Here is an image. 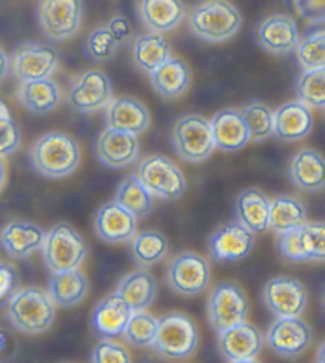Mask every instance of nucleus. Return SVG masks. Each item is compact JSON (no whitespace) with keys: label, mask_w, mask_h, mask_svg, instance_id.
<instances>
[{"label":"nucleus","mask_w":325,"mask_h":363,"mask_svg":"<svg viewBox=\"0 0 325 363\" xmlns=\"http://www.w3.org/2000/svg\"><path fill=\"white\" fill-rule=\"evenodd\" d=\"M105 119L106 125L111 129L140 135L150 125L151 116L145 104H141L140 100L133 97H119L113 99L106 105Z\"/></svg>","instance_id":"b1692460"},{"label":"nucleus","mask_w":325,"mask_h":363,"mask_svg":"<svg viewBox=\"0 0 325 363\" xmlns=\"http://www.w3.org/2000/svg\"><path fill=\"white\" fill-rule=\"evenodd\" d=\"M137 15L148 32L167 33L184 21L182 0H137Z\"/></svg>","instance_id":"aec40b11"},{"label":"nucleus","mask_w":325,"mask_h":363,"mask_svg":"<svg viewBox=\"0 0 325 363\" xmlns=\"http://www.w3.org/2000/svg\"><path fill=\"white\" fill-rule=\"evenodd\" d=\"M254 38L262 50H265L270 55L281 56L294 52L297 43H299L300 32L292 16L277 13V15L265 18L257 26Z\"/></svg>","instance_id":"dca6fc26"},{"label":"nucleus","mask_w":325,"mask_h":363,"mask_svg":"<svg viewBox=\"0 0 325 363\" xmlns=\"http://www.w3.org/2000/svg\"><path fill=\"white\" fill-rule=\"evenodd\" d=\"M155 332H158V319L145 311H135L127 322L123 338L128 346L145 349L153 346Z\"/></svg>","instance_id":"4c0bfd02"},{"label":"nucleus","mask_w":325,"mask_h":363,"mask_svg":"<svg viewBox=\"0 0 325 363\" xmlns=\"http://www.w3.org/2000/svg\"><path fill=\"white\" fill-rule=\"evenodd\" d=\"M45 265L51 273L79 268L86 259V243L72 225L60 223L45 235L42 245Z\"/></svg>","instance_id":"423d86ee"},{"label":"nucleus","mask_w":325,"mask_h":363,"mask_svg":"<svg viewBox=\"0 0 325 363\" xmlns=\"http://www.w3.org/2000/svg\"><path fill=\"white\" fill-rule=\"evenodd\" d=\"M197 345V325L189 315L170 313L158 319V332L151 347L160 357L170 360L187 359L195 352Z\"/></svg>","instance_id":"20e7f679"},{"label":"nucleus","mask_w":325,"mask_h":363,"mask_svg":"<svg viewBox=\"0 0 325 363\" xmlns=\"http://www.w3.org/2000/svg\"><path fill=\"white\" fill-rule=\"evenodd\" d=\"M4 118H10V110H9V106H6L2 100H0V119H4Z\"/></svg>","instance_id":"3c124183"},{"label":"nucleus","mask_w":325,"mask_h":363,"mask_svg":"<svg viewBox=\"0 0 325 363\" xmlns=\"http://www.w3.org/2000/svg\"><path fill=\"white\" fill-rule=\"evenodd\" d=\"M219 352L227 362L249 363L254 362L263 347L262 332L254 324L241 322L228 330L219 333Z\"/></svg>","instance_id":"f3484780"},{"label":"nucleus","mask_w":325,"mask_h":363,"mask_svg":"<svg viewBox=\"0 0 325 363\" xmlns=\"http://www.w3.org/2000/svg\"><path fill=\"white\" fill-rule=\"evenodd\" d=\"M172 141L178 157L189 164H202L216 150L211 124L200 114H187L176 121Z\"/></svg>","instance_id":"39448f33"},{"label":"nucleus","mask_w":325,"mask_h":363,"mask_svg":"<svg viewBox=\"0 0 325 363\" xmlns=\"http://www.w3.org/2000/svg\"><path fill=\"white\" fill-rule=\"evenodd\" d=\"M249 130V141L259 143L273 135V110L262 102H253L240 110Z\"/></svg>","instance_id":"58836bf2"},{"label":"nucleus","mask_w":325,"mask_h":363,"mask_svg":"<svg viewBox=\"0 0 325 363\" xmlns=\"http://www.w3.org/2000/svg\"><path fill=\"white\" fill-rule=\"evenodd\" d=\"M255 245L254 233L238 223L219 227L208 241L209 257L216 264H232L246 259Z\"/></svg>","instance_id":"4468645a"},{"label":"nucleus","mask_w":325,"mask_h":363,"mask_svg":"<svg viewBox=\"0 0 325 363\" xmlns=\"http://www.w3.org/2000/svg\"><path fill=\"white\" fill-rule=\"evenodd\" d=\"M263 301L276 318L300 315L308 303V291L292 277H276L263 289Z\"/></svg>","instance_id":"ddd939ff"},{"label":"nucleus","mask_w":325,"mask_h":363,"mask_svg":"<svg viewBox=\"0 0 325 363\" xmlns=\"http://www.w3.org/2000/svg\"><path fill=\"white\" fill-rule=\"evenodd\" d=\"M294 52L303 72L325 69V32L322 24L300 37Z\"/></svg>","instance_id":"c9c22d12"},{"label":"nucleus","mask_w":325,"mask_h":363,"mask_svg":"<svg viewBox=\"0 0 325 363\" xmlns=\"http://www.w3.org/2000/svg\"><path fill=\"white\" fill-rule=\"evenodd\" d=\"M297 241L304 262H324L325 259V230L319 220H307L295 228Z\"/></svg>","instance_id":"ea45409f"},{"label":"nucleus","mask_w":325,"mask_h":363,"mask_svg":"<svg viewBox=\"0 0 325 363\" xmlns=\"http://www.w3.org/2000/svg\"><path fill=\"white\" fill-rule=\"evenodd\" d=\"M172 57V45L164 33H141L132 43V62L140 72L150 75Z\"/></svg>","instance_id":"bb28decb"},{"label":"nucleus","mask_w":325,"mask_h":363,"mask_svg":"<svg viewBox=\"0 0 325 363\" xmlns=\"http://www.w3.org/2000/svg\"><path fill=\"white\" fill-rule=\"evenodd\" d=\"M138 146L137 135L106 127L97 137L94 151L105 167L123 168L137 160Z\"/></svg>","instance_id":"a211bd4d"},{"label":"nucleus","mask_w":325,"mask_h":363,"mask_svg":"<svg viewBox=\"0 0 325 363\" xmlns=\"http://www.w3.org/2000/svg\"><path fill=\"white\" fill-rule=\"evenodd\" d=\"M94 227L106 243H126L137 233V218L116 201H110L97 211Z\"/></svg>","instance_id":"412c9836"},{"label":"nucleus","mask_w":325,"mask_h":363,"mask_svg":"<svg viewBox=\"0 0 325 363\" xmlns=\"http://www.w3.org/2000/svg\"><path fill=\"white\" fill-rule=\"evenodd\" d=\"M307 206L297 197L277 196L270 200L268 228L275 233H284L299 228L307 223Z\"/></svg>","instance_id":"473e14b6"},{"label":"nucleus","mask_w":325,"mask_h":363,"mask_svg":"<svg viewBox=\"0 0 325 363\" xmlns=\"http://www.w3.org/2000/svg\"><path fill=\"white\" fill-rule=\"evenodd\" d=\"M295 94L308 108L322 110L325 106V69L304 70L295 82Z\"/></svg>","instance_id":"e433bc0d"},{"label":"nucleus","mask_w":325,"mask_h":363,"mask_svg":"<svg viewBox=\"0 0 325 363\" xmlns=\"http://www.w3.org/2000/svg\"><path fill=\"white\" fill-rule=\"evenodd\" d=\"M114 201L131 211L137 219H143L153 211L154 200L151 192L141 184L137 174H128L119 184Z\"/></svg>","instance_id":"f704fd0d"},{"label":"nucleus","mask_w":325,"mask_h":363,"mask_svg":"<svg viewBox=\"0 0 325 363\" xmlns=\"http://www.w3.org/2000/svg\"><path fill=\"white\" fill-rule=\"evenodd\" d=\"M37 18L40 29L53 42L72 38L83 21L81 0H40Z\"/></svg>","instance_id":"1a4fd4ad"},{"label":"nucleus","mask_w":325,"mask_h":363,"mask_svg":"<svg viewBox=\"0 0 325 363\" xmlns=\"http://www.w3.org/2000/svg\"><path fill=\"white\" fill-rule=\"evenodd\" d=\"M116 294H119L127 301L133 313L145 311L158 297V282H155V278L148 270H137L128 273L119 282Z\"/></svg>","instance_id":"7c9ffc66"},{"label":"nucleus","mask_w":325,"mask_h":363,"mask_svg":"<svg viewBox=\"0 0 325 363\" xmlns=\"http://www.w3.org/2000/svg\"><path fill=\"white\" fill-rule=\"evenodd\" d=\"M214 137V146L221 151L235 152L243 150L249 141V130L240 111L226 108L209 121Z\"/></svg>","instance_id":"393cba45"},{"label":"nucleus","mask_w":325,"mask_h":363,"mask_svg":"<svg viewBox=\"0 0 325 363\" xmlns=\"http://www.w3.org/2000/svg\"><path fill=\"white\" fill-rule=\"evenodd\" d=\"M91 360L97 363H128L132 362V357L127 347L121 342H116L113 338H104L94 347Z\"/></svg>","instance_id":"79ce46f5"},{"label":"nucleus","mask_w":325,"mask_h":363,"mask_svg":"<svg viewBox=\"0 0 325 363\" xmlns=\"http://www.w3.org/2000/svg\"><path fill=\"white\" fill-rule=\"evenodd\" d=\"M6 347H9V336L4 330H0V354H4Z\"/></svg>","instance_id":"09e8293b"},{"label":"nucleus","mask_w":325,"mask_h":363,"mask_svg":"<svg viewBox=\"0 0 325 363\" xmlns=\"http://www.w3.org/2000/svg\"><path fill=\"white\" fill-rule=\"evenodd\" d=\"M299 15L308 23L321 26L325 21V0H294Z\"/></svg>","instance_id":"c03bdc74"},{"label":"nucleus","mask_w":325,"mask_h":363,"mask_svg":"<svg viewBox=\"0 0 325 363\" xmlns=\"http://www.w3.org/2000/svg\"><path fill=\"white\" fill-rule=\"evenodd\" d=\"M87 279L78 268L69 272L53 273L50 279L48 294L54 305L60 308H70L83 301L87 294Z\"/></svg>","instance_id":"2f4dec72"},{"label":"nucleus","mask_w":325,"mask_h":363,"mask_svg":"<svg viewBox=\"0 0 325 363\" xmlns=\"http://www.w3.org/2000/svg\"><path fill=\"white\" fill-rule=\"evenodd\" d=\"M57 65V50L45 43H21L10 57V72L21 83L50 78L56 72Z\"/></svg>","instance_id":"9b49d317"},{"label":"nucleus","mask_w":325,"mask_h":363,"mask_svg":"<svg viewBox=\"0 0 325 363\" xmlns=\"http://www.w3.org/2000/svg\"><path fill=\"white\" fill-rule=\"evenodd\" d=\"M108 30L113 33V37L116 38V42L126 43L128 38H132L133 35V28L131 21L126 16H114L110 23L106 24Z\"/></svg>","instance_id":"49530a36"},{"label":"nucleus","mask_w":325,"mask_h":363,"mask_svg":"<svg viewBox=\"0 0 325 363\" xmlns=\"http://www.w3.org/2000/svg\"><path fill=\"white\" fill-rule=\"evenodd\" d=\"M313 113L300 100L284 104L273 111V133L282 141L303 140L313 130Z\"/></svg>","instance_id":"4be33fe9"},{"label":"nucleus","mask_w":325,"mask_h":363,"mask_svg":"<svg viewBox=\"0 0 325 363\" xmlns=\"http://www.w3.org/2000/svg\"><path fill=\"white\" fill-rule=\"evenodd\" d=\"M10 72V59L5 55V51L0 48V83L4 82Z\"/></svg>","instance_id":"de8ad7c7"},{"label":"nucleus","mask_w":325,"mask_h":363,"mask_svg":"<svg viewBox=\"0 0 325 363\" xmlns=\"http://www.w3.org/2000/svg\"><path fill=\"white\" fill-rule=\"evenodd\" d=\"M46 232L29 220H11L0 230V246L11 259L24 260L42 250Z\"/></svg>","instance_id":"6ab92c4d"},{"label":"nucleus","mask_w":325,"mask_h":363,"mask_svg":"<svg viewBox=\"0 0 325 363\" xmlns=\"http://www.w3.org/2000/svg\"><path fill=\"white\" fill-rule=\"evenodd\" d=\"M113 100L110 77L101 70H87L75 78L69 91V105L78 113H96Z\"/></svg>","instance_id":"f8f14e48"},{"label":"nucleus","mask_w":325,"mask_h":363,"mask_svg":"<svg viewBox=\"0 0 325 363\" xmlns=\"http://www.w3.org/2000/svg\"><path fill=\"white\" fill-rule=\"evenodd\" d=\"M290 181L297 189L304 192H317L325 184L324 157L317 150L303 147L295 154L289 167Z\"/></svg>","instance_id":"a878e982"},{"label":"nucleus","mask_w":325,"mask_h":363,"mask_svg":"<svg viewBox=\"0 0 325 363\" xmlns=\"http://www.w3.org/2000/svg\"><path fill=\"white\" fill-rule=\"evenodd\" d=\"M18 100L26 110L33 114H46L57 108L62 92L57 83L51 78L23 82L18 87Z\"/></svg>","instance_id":"c85d7f7f"},{"label":"nucleus","mask_w":325,"mask_h":363,"mask_svg":"<svg viewBox=\"0 0 325 363\" xmlns=\"http://www.w3.org/2000/svg\"><path fill=\"white\" fill-rule=\"evenodd\" d=\"M6 318L21 333L38 335L51 328L56 319V305L42 287L16 289L6 300Z\"/></svg>","instance_id":"f257e3e1"},{"label":"nucleus","mask_w":325,"mask_h":363,"mask_svg":"<svg viewBox=\"0 0 325 363\" xmlns=\"http://www.w3.org/2000/svg\"><path fill=\"white\" fill-rule=\"evenodd\" d=\"M132 308L119 294H111L105 297L94 308L92 328L101 338H121L128 319L132 315Z\"/></svg>","instance_id":"5701e85b"},{"label":"nucleus","mask_w":325,"mask_h":363,"mask_svg":"<svg viewBox=\"0 0 325 363\" xmlns=\"http://www.w3.org/2000/svg\"><path fill=\"white\" fill-rule=\"evenodd\" d=\"M18 272L16 268L0 262V303H5L18 289Z\"/></svg>","instance_id":"a18cd8bd"},{"label":"nucleus","mask_w":325,"mask_h":363,"mask_svg":"<svg viewBox=\"0 0 325 363\" xmlns=\"http://www.w3.org/2000/svg\"><path fill=\"white\" fill-rule=\"evenodd\" d=\"M137 177L153 197L162 200H178L186 194L187 181L180 170L165 156H150L141 160Z\"/></svg>","instance_id":"6e6552de"},{"label":"nucleus","mask_w":325,"mask_h":363,"mask_svg":"<svg viewBox=\"0 0 325 363\" xmlns=\"http://www.w3.org/2000/svg\"><path fill=\"white\" fill-rule=\"evenodd\" d=\"M21 145V130L10 118L0 119V159L11 156Z\"/></svg>","instance_id":"37998d69"},{"label":"nucleus","mask_w":325,"mask_h":363,"mask_svg":"<svg viewBox=\"0 0 325 363\" xmlns=\"http://www.w3.org/2000/svg\"><path fill=\"white\" fill-rule=\"evenodd\" d=\"M208 322L221 333L245 322L249 314V300L235 282H221L208 295Z\"/></svg>","instance_id":"0eeeda50"},{"label":"nucleus","mask_w":325,"mask_h":363,"mask_svg":"<svg viewBox=\"0 0 325 363\" xmlns=\"http://www.w3.org/2000/svg\"><path fill=\"white\" fill-rule=\"evenodd\" d=\"M29 157L32 167L42 177L60 179L77 170L81 162V151L70 135L50 132L35 141Z\"/></svg>","instance_id":"7ed1b4c3"},{"label":"nucleus","mask_w":325,"mask_h":363,"mask_svg":"<svg viewBox=\"0 0 325 363\" xmlns=\"http://www.w3.org/2000/svg\"><path fill=\"white\" fill-rule=\"evenodd\" d=\"M243 16L228 0H203L187 16V28L194 37L208 43H222L236 35Z\"/></svg>","instance_id":"f03ea898"},{"label":"nucleus","mask_w":325,"mask_h":363,"mask_svg":"<svg viewBox=\"0 0 325 363\" xmlns=\"http://www.w3.org/2000/svg\"><path fill=\"white\" fill-rule=\"evenodd\" d=\"M119 48V43L106 26L94 29L86 38L84 52L94 62H108L114 59Z\"/></svg>","instance_id":"a19ab883"},{"label":"nucleus","mask_w":325,"mask_h":363,"mask_svg":"<svg viewBox=\"0 0 325 363\" xmlns=\"http://www.w3.org/2000/svg\"><path fill=\"white\" fill-rule=\"evenodd\" d=\"M5 181H6V168H5V164L2 162V159H0V191L4 189Z\"/></svg>","instance_id":"8fccbe9b"},{"label":"nucleus","mask_w":325,"mask_h":363,"mask_svg":"<svg viewBox=\"0 0 325 363\" xmlns=\"http://www.w3.org/2000/svg\"><path fill=\"white\" fill-rule=\"evenodd\" d=\"M151 84L160 97L173 100L181 97L191 86V70L184 60L170 57L150 73Z\"/></svg>","instance_id":"cd10ccee"},{"label":"nucleus","mask_w":325,"mask_h":363,"mask_svg":"<svg viewBox=\"0 0 325 363\" xmlns=\"http://www.w3.org/2000/svg\"><path fill=\"white\" fill-rule=\"evenodd\" d=\"M267 345L281 357H297L311 346L313 332L307 322L295 318H277L267 332Z\"/></svg>","instance_id":"2eb2a0df"},{"label":"nucleus","mask_w":325,"mask_h":363,"mask_svg":"<svg viewBox=\"0 0 325 363\" xmlns=\"http://www.w3.org/2000/svg\"><path fill=\"white\" fill-rule=\"evenodd\" d=\"M170 251L168 240L158 230L135 233L128 240V254L140 267H154L160 264Z\"/></svg>","instance_id":"72a5a7b5"},{"label":"nucleus","mask_w":325,"mask_h":363,"mask_svg":"<svg viewBox=\"0 0 325 363\" xmlns=\"http://www.w3.org/2000/svg\"><path fill=\"white\" fill-rule=\"evenodd\" d=\"M211 279V268L200 254L182 252L170 262L167 270V284L182 297H195L205 292Z\"/></svg>","instance_id":"9d476101"},{"label":"nucleus","mask_w":325,"mask_h":363,"mask_svg":"<svg viewBox=\"0 0 325 363\" xmlns=\"http://www.w3.org/2000/svg\"><path fill=\"white\" fill-rule=\"evenodd\" d=\"M236 223L249 232L262 233L268 228L270 199L259 189L243 191L235 205Z\"/></svg>","instance_id":"c756f323"}]
</instances>
